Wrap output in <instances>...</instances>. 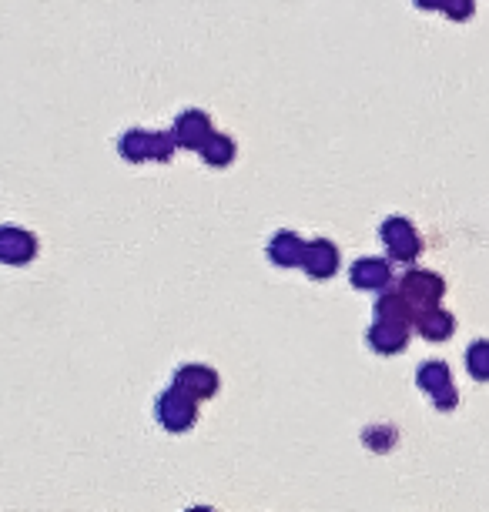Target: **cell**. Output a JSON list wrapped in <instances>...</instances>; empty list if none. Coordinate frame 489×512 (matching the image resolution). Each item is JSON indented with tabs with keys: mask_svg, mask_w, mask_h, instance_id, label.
<instances>
[{
	"mask_svg": "<svg viewBox=\"0 0 489 512\" xmlns=\"http://www.w3.org/2000/svg\"><path fill=\"white\" fill-rule=\"evenodd\" d=\"M399 292L406 295V302L412 305V312H426V308H433L443 302L446 295V282L433 272H426V268H412V272L402 275L399 282Z\"/></svg>",
	"mask_w": 489,
	"mask_h": 512,
	"instance_id": "6da1fadb",
	"label": "cell"
},
{
	"mask_svg": "<svg viewBox=\"0 0 489 512\" xmlns=\"http://www.w3.org/2000/svg\"><path fill=\"white\" fill-rule=\"evenodd\" d=\"M416 382H419V389H423L429 399H433V405H436L439 412H453L456 405H459V392H456V385H453V372H449L446 362L419 365Z\"/></svg>",
	"mask_w": 489,
	"mask_h": 512,
	"instance_id": "7a4b0ae2",
	"label": "cell"
},
{
	"mask_svg": "<svg viewBox=\"0 0 489 512\" xmlns=\"http://www.w3.org/2000/svg\"><path fill=\"white\" fill-rule=\"evenodd\" d=\"M379 235L396 262H412V258H419V251H423V238H419V231L412 228L406 218H389Z\"/></svg>",
	"mask_w": 489,
	"mask_h": 512,
	"instance_id": "3957f363",
	"label": "cell"
},
{
	"mask_svg": "<svg viewBox=\"0 0 489 512\" xmlns=\"http://www.w3.org/2000/svg\"><path fill=\"white\" fill-rule=\"evenodd\" d=\"M158 419L171 432L191 429V422H195V402H191V395L181 392L178 385H175V389H168L165 395H161V402H158Z\"/></svg>",
	"mask_w": 489,
	"mask_h": 512,
	"instance_id": "277c9868",
	"label": "cell"
},
{
	"mask_svg": "<svg viewBox=\"0 0 489 512\" xmlns=\"http://www.w3.org/2000/svg\"><path fill=\"white\" fill-rule=\"evenodd\" d=\"M121 154L131 161H168L171 158V141L165 134H151V131H131L128 138L121 141Z\"/></svg>",
	"mask_w": 489,
	"mask_h": 512,
	"instance_id": "5b68a950",
	"label": "cell"
},
{
	"mask_svg": "<svg viewBox=\"0 0 489 512\" xmlns=\"http://www.w3.org/2000/svg\"><path fill=\"white\" fill-rule=\"evenodd\" d=\"M369 345L379 355H396L409 345V322L399 318H376V325L369 328Z\"/></svg>",
	"mask_w": 489,
	"mask_h": 512,
	"instance_id": "8992f818",
	"label": "cell"
},
{
	"mask_svg": "<svg viewBox=\"0 0 489 512\" xmlns=\"http://www.w3.org/2000/svg\"><path fill=\"white\" fill-rule=\"evenodd\" d=\"M34 251H37L34 235H27V231L11 228V225L0 228V262L24 265V262H31V258H34Z\"/></svg>",
	"mask_w": 489,
	"mask_h": 512,
	"instance_id": "52a82bcc",
	"label": "cell"
},
{
	"mask_svg": "<svg viewBox=\"0 0 489 512\" xmlns=\"http://www.w3.org/2000/svg\"><path fill=\"white\" fill-rule=\"evenodd\" d=\"M302 265L312 278H332L339 272V251H335L332 241H309L302 255Z\"/></svg>",
	"mask_w": 489,
	"mask_h": 512,
	"instance_id": "ba28073f",
	"label": "cell"
},
{
	"mask_svg": "<svg viewBox=\"0 0 489 512\" xmlns=\"http://www.w3.org/2000/svg\"><path fill=\"white\" fill-rule=\"evenodd\" d=\"M349 278L362 292H379V288H386L392 282V268L389 262H382V258H359V262L352 265Z\"/></svg>",
	"mask_w": 489,
	"mask_h": 512,
	"instance_id": "9c48e42d",
	"label": "cell"
},
{
	"mask_svg": "<svg viewBox=\"0 0 489 512\" xmlns=\"http://www.w3.org/2000/svg\"><path fill=\"white\" fill-rule=\"evenodd\" d=\"M175 385L181 392H188L191 399H208V395L218 392V375L205 365H188V369H178Z\"/></svg>",
	"mask_w": 489,
	"mask_h": 512,
	"instance_id": "30bf717a",
	"label": "cell"
},
{
	"mask_svg": "<svg viewBox=\"0 0 489 512\" xmlns=\"http://www.w3.org/2000/svg\"><path fill=\"white\" fill-rule=\"evenodd\" d=\"M416 328H419V335L429 338V342H446V338H453V332H456V318L449 315L446 308L433 305L416 315Z\"/></svg>",
	"mask_w": 489,
	"mask_h": 512,
	"instance_id": "8fae6325",
	"label": "cell"
},
{
	"mask_svg": "<svg viewBox=\"0 0 489 512\" xmlns=\"http://www.w3.org/2000/svg\"><path fill=\"white\" fill-rule=\"evenodd\" d=\"M175 138H178V144H188V148L201 151V144L212 138V128H208L205 114H198V111L181 114V118H178V128H175Z\"/></svg>",
	"mask_w": 489,
	"mask_h": 512,
	"instance_id": "7c38bea8",
	"label": "cell"
},
{
	"mask_svg": "<svg viewBox=\"0 0 489 512\" xmlns=\"http://www.w3.org/2000/svg\"><path fill=\"white\" fill-rule=\"evenodd\" d=\"M268 255H272L275 265H302L305 245L292 235V231H282V235L272 238V245H268Z\"/></svg>",
	"mask_w": 489,
	"mask_h": 512,
	"instance_id": "4fadbf2b",
	"label": "cell"
},
{
	"mask_svg": "<svg viewBox=\"0 0 489 512\" xmlns=\"http://www.w3.org/2000/svg\"><path fill=\"white\" fill-rule=\"evenodd\" d=\"M466 369L476 382H489V342L479 338L466 349Z\"/></svg>",
	"mask_w": 489,
	"mask_h": 512,
	"instance_id": "5bb4252c",
	"label": "cell"
},
{
	"mask_svg": "<svg viewBox=\"0 0 489 512\" xmlns=\"http://www.w3.org/2000/svg\"><path fill=\"white\" fill-rule=\"evenodd\" d=\"M201 154H205L208 164H228L235 158V148H232V141H228L225 134H212V138L201 144Z\"/></svg>",
	"mask_w": 489,
	"mask_h": 512,
	"instance_id": "9a60e30c",
	"label": "cell"
},
{
	"mask_svg": "<svg viewBox=\"0 0 489 512\" xmlns=\"http://www.w3.org/2000/svg\"><path fill=\"white\" fill-rule=\"evenodd\" d=\"M443 14L449 21H469V17L476 14V0H446Z\"/></svg>",
	"mask_w": 489,
	"mask_h": 512,
	"instance_id": "2e32d148",
	"label": "cell"
},
{
	"mask_svg": "<svg viewBox=\"0 0 489 512\" xmlns=\"http://www.w3.org/2000/svg\"><path fill=\"white\" fill-rule=\"evenodd\" d=\"M446 0H416V7H423V11H443Z\"/></svg>",
	"mask_w": 489,
	"mask_h": 512,
	"instance_id": "e0dca14e",
	"label": "cell"
}]
</instances>
